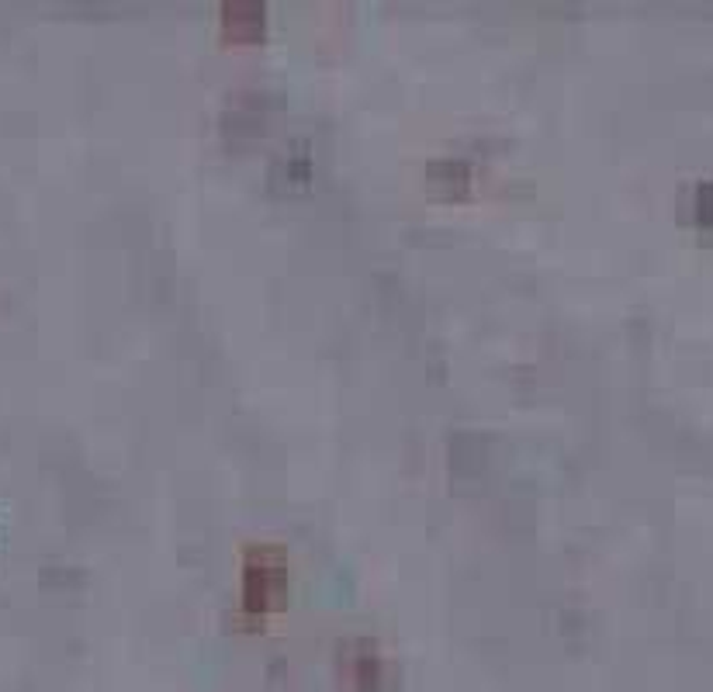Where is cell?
<instances>
[{"instance_id": "obj_1", "label": "cell", "mask_w": 713, "mask_h": 692, "mask_svg": "<svg viewBox=\"0 0 713 692\" xmlns=\"http://www.w3.org/2000/svg\"><path fill=\"white\" fill-rule=\"evenodd\" d=\"M242 575H247V603L257 613H264L274 600L285 595L288 571H285V557H280V551L247 554V568H242Z\"/></svg>"}, {"instance_id": "obj_2", "label": "cell", "mask_w": 713, "mask_h": 692, "mask_svg": "<svg viewBox=\"0 0 713 692\" xmlns=\"http://www.w3.org/2000/svg\"><path fill=\"white\" fill-rule=\"evenodd\" d=\"M343 679L353 692H378L385 679V665L374 651L361 647L343 658Z\"/></svg>"}, {"instance_id": "obj_3", "label": "cell", "mask_w": 713, "mask_h": 692, "mask_svg": "<svg viewBox=\"0 0 713 692\" xmlns=\"http://www.w3.org/2000/svg\"><path fill=\"white\" fill-rule=\"evenodd\" d=\"M309 166H312V160H309L305 149L291 146V149H285V153H277L271 160V177L280 180V184H298L302 177H309Z\"/></svg>"}, {"instance_id": "obj_4", "label": "cell", "mask_w": 713, "mask_h": 692, "mask_svg": "<svg viewBox=\"0 0 713 692\" xmlns=\"http://www.w3.org/2000/svg\"><path fill=\"white\" fill-rule=\"evenodd\" d=\"M222 17H225V25L236 32H257L264 25V4H260V0H229V4L222 8Z\"/></svg>"}, {"instance_id": "obj_5", "label": "cell", "mask_w": 713, "mask_h": 692, "mask_svg": "<svg viewBox=\"0 0 713 692\" xmlns=\"http://www.w3.org/2000/svg\"><path fill=\"white\" fill-rule=\"evenodd\" d=\"M429 177L447 184V187H461V184L472 180V163H467L464 156H443L429 166Z\"/></svg>"}]
</instances>
